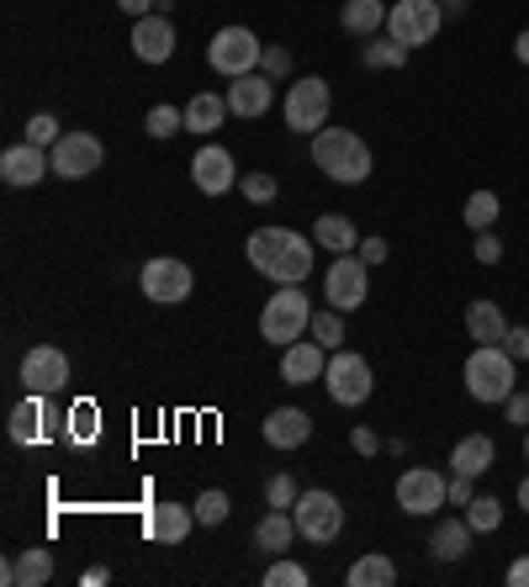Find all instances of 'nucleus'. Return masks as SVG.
<instances>
[{
    "label": "nucleus",
    "mask_w": 529,
    "mask_h": 587,
    "mask_svg": "<svg viewBox=\"0 0 529 587\" xmlns=\"http://www.w3.org/2000/svg\"><path fill=\"white\" fill-rule=\"evenodd\" d=\"M291 518H297V530L313 539V545H329V539H339V530H344V503H339L334 492H302Z\"/></svg>",
    "instance_id": "nucleus-10"
},
{
    "label": "nucleus",
    "mask_w": 529,
    "mask_h": 587,
    "mask_svg": "<svg viewBox=\"0 0 529 587\" xmlns=\"http://www.w3.org/2000/svg\"><path fill=\"white\" fill-rule=\"evenodd\" d=\"M49 577H53V551H43V545H32L17 562L0 566V583H17V587H43Z\"/></svg>",
    "instance_id": "nucleus-22"
},
{
    "label": "nucleus",
    "mask_w": 529,
    "mask_h": 587,
    "mask_svg": "<svg viewBox=\"0 0 529 587\" xmlns=\"http://www.w3.org/2000/svg\"><path fill=\"white\" fill-rule=\"evenodd\" d=\"M117 11L138 22V17H154V11H159V0H117Z\"/></svg>",
    "instance_id": "nucleus-48"
},
{
    "label": "nucleus",
    "mask_w": 529,
    "mask_h": 587,
    "mask_svg": "<svg viewBox=\"0 0 529 587\" xmlns=\"http://www.w3.org/2000/svg\"><path fill=\"white\" fill-rule=\"evenodd\" d=\"M323 296H329V307H339V313H355L365 296H371L361 254H339L334 265H329V275H323Z\"/></svg>",
    "instance_id": "nucleus-13"
},
{
    "label": "nucleus",
    "mask_w": 529,
    "mask_h": 587,
    "mask_svg": "<svg viewBox=\"0 0 529 587\" xmlns=\"http://www.w3.org/2000/svg\"><path fill=\"white\" fill-rule=\"evenodd\" d=\"M243 201H255V207L276 201V180L270 175H243Z\"/></svg>",
    "instance_id": "nucleus-41"
},
{
    "label": "nucleus",
    "mask_w": 529,
    "mask_h": 587,
    "mask_svg": "<svg viewBox=\"0 0 529 587\" xmlns=\"http://www.w3.org/2000/svg\"><path fill=\"white\" fill-rule=\"evenodd\" d=\"M297 497H302V492H297L291 476H270V482H264V503H270V509H297Z\"/></svg>",
    "instance_id": "nucleus-39"
},
{
    "label": "nucleus",
    "mask_w": 529,
    "mask_h": 587,
    "mask_svg": "<svg viewBox=\"0 0 529 587\" xmlns=\"http://www.w3.org/2000/svg\"><path fill=\"white\" fill-rule=\"evenodd\" d=\"M439 27H445V6H439V0H392V6H386V38L403 43L408 53L434 43Z\"/></svg>",
    "instance_id": "nucleus-5"
},
{
    "label": "nucleus",
    "mask_w": 529,
    "mask_h": 587,
    "mask_svg": "<svg viewBox=\"0 0 529 587\" xmlns=\"http://www.w3.org/2000/svg\"><path fill=\"white\" fill-rule=\"evenodd\" d=\"M191 180H196V191L201 196H222V191L239 186V165H234V154H228L222 144H207V148H196Z\"/></svg>",
    "instance_id": "nucleus-15"
},
{
    "label": "nucleus",
    "mask_w": 529,
    "mask_h": 587,
    "mask_svg": "<svg viewBox=\"0 0 529 587\" xmlns=\"http://www.w3.org/2000/svg\"><path fill=\"white\" fill-rule=\"evenodd\" d=\"M249 265L270 275L276 286H302L313 275V244L291 228H255L249 233Z\"/></svg>",
    "instance_id": "nucleus-1"
},
{
    "label": "nucleus",
    "mask_w": 529,
    "mask_h": 587,
    "mask_svg": "<svg viewBox=\"0 0 529 587\" xmlns=\"http://www.w3.org/2000/svg\"><path fill=\"white\" fill-rule=\"evenodd\" d=\"M439 6H445V17H460V11H466L471 0H439Z\"/></svg>",
    "instance_id": "nucleus-54"
},
{
    "label": "nucleus",
    "mask_w": 529,
    "mask_h": 587,
    "mask_svg": "<svg viewBox=\"0 0 529 587\" xmlns=\"http://www.w3.org/2000/svg\"><path fill=\"white\" fill-rule=\"evenodd\" d=\"M313 165L334 186H361V180H371V148H365L361 133H350V127H318L313 133Z\"/></svg>",
    "instance_id": "nucleus-2"
},
{
    "label": "nucleus",
    "mask_w": 529,
    "mask_h": 587,
    "mask_svg": "<svg viewBox=\"0 0 529 587\" xmlns=\"http://www.w3.org/2000/svg\"><path fill=\"white\" fill-rule=\"evenodd\" d=\"M329 106H334V91H329V80H297L287 91V127L291 133H318V127H329Z\"/></svg>",
    "instance_id": "nucleus-8"
},
{
    "label": "nucleus",
    "mask_w": 529,
    "mask_h": 587,
    "mask_svg": "<svg viewBox=\"0 0 529 587\" xmlns=\"http://www.w3.org/2000/svg\"><path fill=\"white\" fill-rule=\"evenodd\" d=\"M392 583H397V566L386 562V556H376V551L350 566V587H392Z\"/></svg>",
    "instance_id": "nucleus-31"
},
{
    "label": "nucleus",
    "mask_w": 529,
    "mask_h": 587,
    "mask_svg": "<svg viewBox=\"0 0 529 587\" xmlns=\"http://www.w3.org/2000/svg\"><path fill=\"white\" fill-rule=\"evenodd\" d=\"M361 59H365V70H403V64H408V49H403V43H392V38H386V43L371 38Z\"/></svg>",
    "instance_id": "nucleus-34"
},
{
    "label": "nucleus",
    "mask_w": 529,
    "mask_h": 587,
    "mask_svg": "<svg viewBox=\"0 0 529 587\" xmlns=\"http://www.w3.org/2000/svg\"><path fill=\"white\" fill-rule=\"evenodd\" d=\"M144 133L148 138H175V133H186V112H175V106L159 101V106L144 117Z\"/></svg>",
    "instance_id": "nucleus-35"
},
{
    "label": "nucleus",
    "mask_w": 529,
    "mask_h": 587,
    "mask_svg": "<svg viewBox=\"0 0 529 587\" xmlns=\"http://www.w3.org/2000/svg\"><path fill=\"white\" fill-rule=\"evenodd\" d=\"M264 59V43L249 32V27H222L212 43H207V64L217 74H228V80H239V74H255Z\"/></svg>",
    "instance_id": "nucleus-7"
},
{
    "label": "nucleus",
    "mask_w": 529,
    "mask_h": 587,
    "mask_svg": "<svg viewBox=\"0 0 529 587\" xmlns=\"http://www.w3.org/2000/svg\"><path fill=\"white\" fill-rule=\"evenodd\" d=\"M59 138H64V133H59V123H53L49 112H38V117H32V123H27V144H38V148H53V144H59Z\"/></svg>",
    "instance_id": "nucleus-40"
},
{
    "label": "nucleus",
    "mask_w": 529,
    "mask_h": 587,
    "mask_svg": "<svg viewBox=\"0 0 529 587\" xmlns=\"http://www.w3.org/2000/svg\"><path fill=\"white\" fill-rule=\"evenodd\" d=\"M466 524H471V530H477V535H492V530H498V524H504V503H498V497H471V503H466Z\"/></svg>",
    "instance_id": "nucleus-33"
},
{
    "label": "nucleus",
    "mask_w": 529,
    "mask_h": 587,
    "mask_svg": "<svg viewBox=\"0 0 529 587\" xmlns=\"http://www.w3.org/2000/svg\"><path fill=\"white\" fill-rule=\"evenodd\" d=\"M133 53H138L144 64H169V59H175V27H169L165 11L133 22Z\"/></svg>",
    "instance_id": "nucleus-17"
},
{
    "label": "nucleus",
    "mask_w": 529,
    "mask_h": 587,
    "mask_svg": "<svg viewBox=\"0 0 529 587\" xmlns=\"http://www.w3.org/2000/svg\"><path fill=\"white\" fill-rule=\"evenodd\" d=\"M339 22H344V32H355V38H376L386 27V6L382 0H344Z\"/></svg>",
    "instance_id": "nucleus-29"
},
{
    "label": "nucleus",
    "mask_w": 529,
    "mask_h": 587,
    "mask_svg": "<svg viewBox=\"0 0 529 587\" xmlns=\"http://www.w3.org/2000/svg\"><path fill=\"white\" fill-rule=\"evenodd\" d=\"M466 391L477 397V402H508L514 391H519V360L508 355L504 344H477L471 355H466Z\"/></svg>",
    "instance_id": "nucleus-3"
},
{
    "label": "nucleus",
    "mask_w": 529,
    "mask_h": 587,
    "mask_svg": "<svg viewBox=\"0 0 529 587\" xmlns=\"http://www.w3.org/2000/svg\"><path fill=\"white\" fill-rule=\"evenodd\" d=\"M297 535H302V530H297V518H291L287 509H270V514L255 524V545H260V551H270V556L291 551V539H297Z\"/></svg>",
    "instance_id": "nucleus-26"
},
{
    "label": "nucleus",
    "mask_w": 529,
    "mask_h": 587,
    "mask_svg": "<svg viewBox=\"0 0 529 587\" xmlns=\"http://www.w3.org/2000/svg\"><path fill=\"white\" fill-rule=\"evenodd\" d=\"M445 488H450V476H439V471H429V465H408V471L397 476V509L424 518V514H434V509L450 503Z\"/></svg>",
    "instance_id": "nucleus-11"
},
{
    "label": "nucleus",
    "mask_w": 529,
    "mask_h": 587,
    "mask_svg": "<svg viewBox=\"0 0 529 587\" xmlns=\"http://www.w3.org/2000/svg\"><path fill=\"white\" fill-rule=\"evenodd\" d=\"M498 212H504V201H498V191H471L466 196V228L471 233H487V228H498Z\"/></svg>",
    "instance_id": "nucleus-30"
},
{
    "label": "nucleus",
    "mask_w": 529,
    "mask_h": 587,
    "mask_svg": "<svg viewBox=\"0 0 529 587\" xmlns=\"http://www.w3.org/2000/svg\"><path fill=\"white\" fill-rule=\"evenodd\" d=\"M525 461H529V429H525Z\"/></svg>",
    "instance_id": "nucleus-56"
},
{
    "label": "nucleus",
    "mask_w": 529,
    "mask_h": 587,
    "mask_svg": "<svg viewBox=\"0 0 529 587\" xmlns=\"http://www.w3.org/2000/svg\"><path fill=\"white\" fill-rule=\"evenodd\" d=\"M191 524H196V509L159 503V509L148 514V539H159V545H180V539L191 535Z\"/></svg>",
    "instance_id": "nucleus-24"
},
{
    "label": "nucleus",
    "mask_w": 529,
    "mask_h": 587,
    "mask_svg": "<svg viewBox=\"0 0 529 587\" xmlns=\"http://www.w3.org/2000/svg\"><path fill=\"white\" fill-rule=\"evenodd\" d=\"M445 497H450L456 509H466V503L477 497V476H460V471H450V488H445Z\"/></svg>",
    "instance_id": "nucleus-42"
},
{
    "label": "nucleus",
    "mask_w": 529,
    "mask_h": 587,
    "mask_svg": "<svg viewBox=\"0 0 529 587\" xmlns=\"http://www.w3.org/2000/svg\"><path fill=\"white\" fill-rule=\"evenodd\" d=\"M508 328H514V323L504 318V307H498V302L477 296V302L466 307V334H471L477 344H504V339H508Z\"/></svg>",
    "instance_id": "nucleus-21"
},
{
    "label": "nucleus",
    "mask_w": 529,
    "mask_h": 587,
    "mask_svg": "<svg viewBox=\"0 0 529 587\" xmlns=\"http://www.w3.org/2000/svg\"><path fill=\"white\" fill-rule=\"evenodd\" d=\"M471 535H477V530L466 524V514H460V518H439V524L429 530V551L439 556V562H460V556L471 551Z\"/></svg>",
    "instance_id": "nucleus-23"
},
{
    "label": "nucleus",
    "mask_w": 529,
    "mask_h": 587,
    "mask_svg": "<svg viewBox=\"0 0 529 587\" xmlns=\"http://www.w3.org/2000/svg\"><path fill=\"white\" fill-rule=\"evenodd\" d=\"M504 349H508V355H514V360H529V328H508Z\"/></svg>",
    "instance_id": "nucleus-47"
},
{
    "label": "nucleus",
    "mask_w": 529,
    "mask_h": 587,
    "mask_svg": "<svg viewBox=\"0 0 529 587\" xmlns=\"http://www.w3.org/2000/svg\"><path fill=\"white\" fill-rule=\"evenodd\" d=\"M260 70L270 74V80H281V74L291 70V53L287 49H264V59H260Z\"/></svg>",
    "instance_id": "nucleus-46"
},
{
    "label": "nucleus",
    "mask_w": 529,
    "mask_h": 587,
    "mask_svg": "<svg viewBox=\"0 0 529 587\" xmlns=\"http://www.w3.org/2000/svg\"><path fill=\"white\" fill-rule=\"evenodd\" d=\"M270 106H276V80L264 70L239 74V80L228 85V112H234V117H264Z\"/></svg>",
    "instance_id": "nucleus-18"
},
{
    "label": "nucleus",
    "mask_w": 529,
    "mask_h": 587,
    "mask_svg": "<svg viewBox=\"0 0 529 587\" xmlns=\"http://www.w3.org/2000/svg\"><path fill=\"white\" fill-rule=\"evenodd\" d=\"M350 444H355L361 455H376V450H382V440H376L371 429H355V434H350Z\"/></svg>",
    "instance_id": "nucleus-50"
},
{
    "label": "nucleus",
    "mask_w": 529,
    "mask_h": 587,
    "mask_svg": "<svg viewBox=\"0 0 529 587\" xmlns=\"http://www.w3.org/2000/svg\"><path fill=\"white\" fill-rule=\"evenodd\" d=\"M308 440H313V418L302 413V408H276V413L264 418V444H276V450H302Z\"/></svg>",
    "instance_id": "nucleus-20"
},
{
    "label": "nucleus",
    "mask_w": 529,
    "mask_h": 587,
    "mask_svg": "<svg viewBox=\"0 0 529 587\" xmlns=\"http://www.w3.org/2000/svg\"><path fill=\"white\" fill-rule=\"evenodd\" d=\"M80 434V440H96V408H80V413H70V440Z\"/></svg>",
    "instance_id": "nucleus-44"
},
{
    "label": "nucleus",
    "mask_w": 529,
    "mask_h": 587,
    "mask_svg": "<svg viewBox=\"0 0 529 587\" xmlns=\"http://www.w3.org/2000/svg\"><path fill=\"white\" fill-rule=\"evenodd\" d=\"M80 583H85V587H101V583H106V566H91V572H85Z\"/></svg>",
    "instance_id": "nucleus-53"
},
{
    "label": "nucleus",
    "mask_w": 529,
    "mask_h": 587,
    "mask_svg": "<svg viewBox=\"0 0 529 587\" xmlns=\"http://www.w3.org/2000/svg\"><path fill=\"white\" fill-rule=\"evenodd\" d=\"M323 387H329V397H334L339 408H361V402H371V391H376L371 360L355 355V349H334V355H329V370H323Z\"/></svg>",
    "instance_id": "nucleus-6"
},
{
    "label": "nucleus",
    "mask_w": 529,
    "mask_h": 587,
    "mask_svg": "<svg viewBox=\"0 0 529 587\" xmlns=\"http://www.w3.org/2000/svg\"><path fill=\"white\" fill-rule=\"evenodd\" d=\"M323 349H339L344 344V313L339 307H313V328H308Z\"/></svg>",
    "instance_id": "nucleus-32"
},
{
    "label": "nucleus",
    "mask_w": 529,
    "mask_h": 587,
    "mask_svg": "<svg viewBox=\"0 0 529 587\" xmlns=\"http://www.w3.org/2000/svg\"><path fill=\"white\" fill-rule=\"evenodd\" d=\"M22 387L32 397H53L70 387V355L59 344H32L22 355Z\"/></svg>",
    "instance_id": "nucleus-9"
},
{
    "label": "nucleus",
    "mask_w": 529,
    "mask_h": 587,
    "mask_svg": "<svg viewBox=\"0 0 529 587\" xmlns=\"http://www.w3.org/2000/svg\"><path fill=\"white\" fill-rule=\"evenodd\" d=\"M508 587H529V556H519V562L508 566Z\"/></svg>",
    "instance_id": "nucleus-51"
},
{
    "label": "nucleus",
    "mask_w": 529,
    "mask_h": 587,
    "mask_svg": "<svg viewBox=\"0 0 529 587\" xmlns=\"http://www.w3.org/2000/svg\"><path fill=\"white\" fill-rule=\"evenodd\" d=\"M323 370H329V349L318 339H297L281 349V381L287 387H313V381H323Z\"/></svg>",
    "instance_id": "nucleus-16"
},
{
    "label": "nucleus",
    "mask_w": 529,
    "mask_h": 587,
    "mask_svg": "<svg viewBox=\"0 0 529 587\" xmlns=\"http://www.w3.org/2000/svg\"><path fill=\"white\" fill-rule=\"evenodd\" d=\"M308 328H313V302L302 296V286H281V292L264 302V313H260V339L264 344L287 349V344H297Z\"/></svg>",
    "instance_id": "nucleus-4"
},
{
    "label": "nucleus",
    "mask_w": 529,
    "mask_h": 587,
    "mask_svg": "<svg viewBox=\"0 0 529 587\" xmlns=\"http://www.w3.org/2000/svg\"><path fill=\"white\" fill-rule=\"evenodd\" d=\"M386 254H392V249H386V239H365V244H361L365 265H386Z\"/></svg>",
    "instance_id": "nucleus-49"
},
{
    "label": "nucleus",
    "mask_w": 529,
    "mask_h": 587,
    "mask_svg": "<svg viewBox=\"0 0 529 587\" xmlns=\"http://www.w3.org/2000/svg\"><path fill=\"white\" fill-rule=\"evenodd\" d=\"M49 159H53V175L85 180V175L101 170V138H91V133H64V138L49 148Z\"/></svg>",
    "instance_id": "nucleus-14"
},
{
    "label": "nucleus",
    "mask_w": 529,
    "mask_h": 587,
    "mask_svg": "<svg viewBox=\"0 0 529 587\" xmlns=\"http://www.w3.org/2000/svg\"><path fill=\"white\" fill-rule=\"evenodd\" d=\"M313 239L329 254H350V249H361V233H355V222L339 218V212H323V218L313 222Z\"/></svg>",
    "instance_id": "nucleus-28"
},
{
    "label": "nucleus",
    "mask_w": 529,
    "mask_h": 587,
    "mask_svg": "<svg viewBox=\"0 0 529 587\" xmlns=\"http://www.w3.org/2000/svg\"><path fill=\"white\" fill-rule=\"evenodd\" d=\"M38 423H43V408H38V397L27 391V402L17 408V413H11V440H17V444H32V440H38Z\"/></svg>",
    "instance_id": "nucleus-36"
},
{
    "label": "nucleus",
    "mask_w": 529,
    "mask_h": 587,
    "mask_svg": "<svg viewBox=\"0 0 529 587\" xmlns=\"http://www.w3.org/2000/svg\"><path fill=\"white\" fill-rule=\"evenodd\" d=\"M222 117H228V96H212V91H196L191 106H186V133H196V138H207V133H217L222 127Z\"/></svg>",
    "instance_id": "nucleus-27"
},
{
    "label": "nucleus",
    "mask_w": 529,
    "mask_h": 587,
    "mask_svg": "<svg viewBox=\"0 0 529 587\" xmlns=\"http://www.w3.org/2000/svg\"><path fill=\"white\" fill-rule=\"evenodd\" d=\"M471 254H477L481 265H498V260H504V244H498V233H492V228H487V233H477V249H471Z\"/></svg>",
    "instance_id": "nucleus-43"
},
{
    "label": "nucleus",
    "mask_w": 529,
    "mask_h": 587,
    "mask_svg": "<svg viewBox=\"0 0 529 587\" xmlns=\"http://www.w3.org/2000/svg\"><path fill=\"white\" fill-rule=\"evenodd\" d=\"M43 175H53L49 148L17 144V148H6V154H0V180H6V186H38Z\"/></svg>",
    "instance_id": "nucleus-19"
},
{
    "label": "nucleus",
    "mask_w": 529,
    "mask_h": 587,
    "mask_svg": "<svg viewBox=\"0 0 529 587\" xmlns=\"http://www.w3.org/2000/svg\"><path fill=\"white\" fill-rule=\"evenodd\" d=\"M519 509H525V514H529V476H525V482H519Z\"/></svg>",
    "instance_id": "nucleus-55"
},
{
    "label": "nucleus",
    "mask_w": 529,
    "mask_h": 587,
    "mask_svg": "<svg viewBox=\"0 0 529 587\" xmlns=\"http://www.w3.org/2000/svg\"><path fill=\"white\" fill-rule=\"evenodd\" d=\"M504 413H508V423H519V429H529V391H514L504 402Z\"/></svg>",
    "instance_id": "nucleus-45"
},
{
    "label": "nucleus",
    "mask_w": 529,
    "mask_h": 587,
    "mask_svg": "<svg viewBox=\"0 0 529 587\" xmlns=\"http://www.w3.org/2000/svg\"><path fill=\"white\" fill-rule=\"evenodd\" d=\"M514 59H519V64H525V70H529V27H525V32H519V38H514Z\"/></svg>",
    "instance_id": "nucleus-52"
},
{
    "label": "nucleus",
    "mask_w": 529,
    "mask_h": 587,
    "mask_svg": "<svg viewBox=\"0 0 529 587\" xmlns=\"http://www.w3.org/2000/svg\"><path fill=\"white\" fill-rule=\"evenodd\" d=\"M450 465H456L460 476H487V471L498 465V450H492L487 434H466V440H456V450H450Z\"/></svg>",
    "instance_id": "nucleus-25"
},
{
    "label": "nucleus",
    "mask_w": 529,
    "mask_h": 587,
    "mask_svg": "<svg viewBox=\"0 0 529 587\" xmlns=\"http://www.w3.org/2000/svg\"><path fill=\"white\" fill-rule=\"evenodd\" d=\"M264 583H270V587H308L313 577H308V566H297V562H276L270 572H264Z\"/></svg>",
    "instance_id": "nucleus-38"
},
{
    "label": "nucleus",
    "mask_w": 529,
    "mask_h": 587,
    "mask_svg": "<svg viewBox=\"0 0 529 587\" xmlns=\"http://www.w3.org/2000/svg\"><path fill=\"white\" fill-rule=\"evenodd\" d=\"M138 286H144L148 302L175 307V302H186V296H191V265H186V260H175V254H154V260L144 265V275H138Z\"/></svg>",
    "instance_id": "nucleus-12"
},
{
    "label": "nucleus",
    "mask_w": 529,
    "mask_h": 587,
    "mask_svg": "<svg viewBox=\"0 0 529 587\" xmlns=\"http://www.w3.org/2000/svg\"><path fill=\"white\" fill-rule=\"evenodd\" d=\"M228 509H234V503H228V492H217V488H207L201 497H196V518H201V524H222Z\"/></svg>",
    "instance_id": "nucleus-37"
}]
</instances>
